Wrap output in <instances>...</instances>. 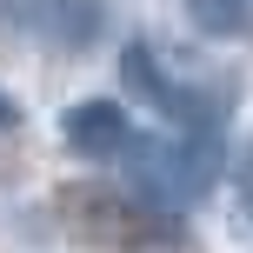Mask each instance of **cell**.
Listing matches in <instances>:
<instances>
[{
    "label": "cell",
    "mask_w": 253,
    "mask_h": 253,
    "mask_svg": "<svg viewBox=\"0 0 253 253\" xmlns=\"http://www.w3.org/2000/svg\"><path fill=\"white\" fill-rule=\"evenodd\" d=\"M60 140L80 160H114V153H126V140H133V120L120 114V100H74L60 114Z\"/></svg>",
    "instance_id": "obj_1"
},
{
    "label": "cell",
    "mask_w": 253,
    "mask_h": 253,
    "mask_svg": "<svg viewBox=\"0 0 253 253\" xmlns=\"http://www.w3.org/2000/svg\"><path fill=\"white\" fill-rule=\"evenodd\" d=\"M240 227H247V240H253V153L240 160Z\"/></svg>",
    "instance_id": "obj_4"
},
{
    "label": "cell",
    "mask_w": 253,
    "mask_h": 253,
    "mask_svg": "<svg viewBox=\"0 0 253 253\" xmlns=\"http://www.w3.org/2000/svg\"><path fill=\"white\" fill-rule=\"evenodd\" d=\"M47 27H53V40H60V47H93V40H100V27H107V7L100 0H53L47 7Z\"/></svg>",
    "instance_id": "obj_3"
},
{
    "label": "cell",
    "mask_w": 253,
    "mask_h": 253,
    "mask_svg": "<svg viewBox=\"0 0 253 253\" xmlns=\"http://www.w3.org/2000/svg\"><path fill=\"white\" fill-rule=\"evenodd\" d=\"M207 40H253V0H180Z\"/></svg>",
    "instance_id": "obj_2"
},
{
    "label": "cell",
    "mask_w": 253,
    "mask_h": 253,
    "mask_svg": "<svg viewBox=\"0 0 253 253\" xmlns=\"http://www.w3.org/2000/svg\"><path fill=\"white\" fill-rule=\"evenodd\" d=\"M0 126H20V100H13L7 87H0Z\"/></svg>",
    "instance_id": "obj_5"
}]
</instances>
